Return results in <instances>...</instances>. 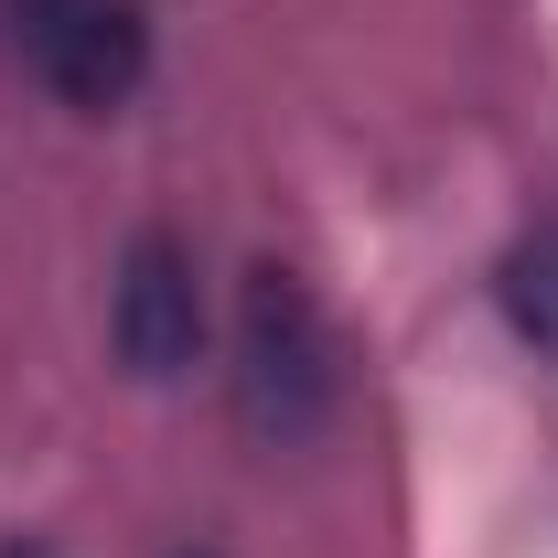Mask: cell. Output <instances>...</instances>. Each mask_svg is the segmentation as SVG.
I'll return each mask as SVG.
<instances>
[{"mask_svg":"<svg viewBox=\"0 0 558 558\" xmlns=\"http://www.w3.org/2000/svg\"><path fill=\"white\" fill-rule=\"evenodd\" d=\"M0 558H44V548H22V537H0Z\"/></svg>","mask_w":558,"mask_h":558,"instance_id":"cell-5","label":"cell"},{"mask_svg":"<svg viewBox=\"0 0 558 558\" xmlns=\"http://www.w3.org/2000/svg\"><path fill=\"white\" fill-rule=\"evenodd\" d=\"M505 312H515L526 344L558 354V226L537 236V247H515V269H505Z\"/></svg>","mask_w":558,"mask_h":558,"instance_id":"cell-4","label":"cell"},{"mask_svg":"<svg viewBox=\"0 0 558 558\" xmlns=\"http://www.w3.org/2000/svg\"><path fill=\"white\" fill-rule=\"evenodd\" d=\"M236 409L258 440H301L312 418L333 409V344H323V312L290 269H247L236 301Z\"/></svg>","mask_w":558,"mask_h":558,"instance_id":"cell-1","label":"cell"},{"mask_svg":"<svg viewBox=\"0 0 558 558\" xmlns=\"http://www.w3.org/2000/svg\"><path fill=\"white\" fill-rule=\"evenodd\" d=\"M205 344V301H194V258L172 236H140L119 269V354L140 376H183Z\"/></svg>","mask_w":558,"mask_h":558,"instance_id":"cell-3","label":"cell"},{"mask_svg":"<svg viewBox=\"0 0 558 558\" xmlns=\"http://www.w3.org/2000/svg\"><path fill=\"white\" fill-rule=\"evenodd\" d=\"M11 22H22V54L44 65V86L75 108H119L150 65L140 0H11Z\"/></svg>","mask_w":558,"mask_h":558,"instance_id":"cell-2","label":"cell"}]
</instances>
